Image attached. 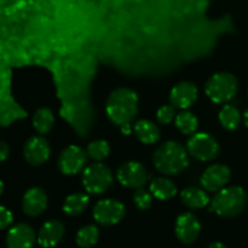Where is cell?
<instances>
[{"instance_id":"obj_31","label":"cell","mask_w":248,"mask_h":248,"mask_svg":"<svg viewBox=\"0 0 248 248\" xmlns=\"http://www.w3.org/2000/svg\"><path fill=\"white\" fill-rule=\"evenodd\" d=\"M244 120H245V124H246V126L248 127V109H246V111L244 113Z\"/></svg>"},{"instance_id":"obj_32","label":"cell","mask_w":248,"mask_h":248,"mask_svg":"<svg viewBox=\"0 0 248 248\" xmlns=\"http://www.w3.org/2000/svg\"><path fill=\"white\" fill-rule=\"evenodd\" d=\"M2 191H4V183H2L1 181H0V195L2 194Z\"/></svg>"},{"instance_id":"obj_28","label":"cell","mask_w":248,"mask_h":248,"mask_svg":"<svg viewBox=\"0 0 248 248\" xmlns=\"http://www.w3.org/2000/svg\"><path fill=\"white\" fill-rule=\"evenodd\" d=\"M12 222H14V216L11 211H9L4 206H0V230L6 229L12 224Z\"/></svg>"},{"instance_id":"obj_17","label":"cell","mask_w":248,"mask_h":248,"mask_svg":"<svg viewBox=\"0 0 248 248\" xmlns=\"http://www.w3.org/2000/svg\"><path fill=\"white\" fill-rule=\"evenodd\" d=\"M135 135L144 144H154L160 138V130L149 120H140L135 125Z\"/></svg>"},{"instance_id":"obj_13","label":"cell","mask_w":248,"mask_h":248,"mask_svg":"<svg viewBox=\"0 0 248 248\" xmlns=\"http://www.w3.org/2000/svg\"><path fill=\"white\" fill-rule=\"evenodd\" d=\"M35 244V232L28 224L15 225L6 236L7 248H33Z\"/></svg>"},{"instance_id":"obj_24","label":"cell","mask_w":248,"mask_h":248,"mask_svg":"<svg viewBox=\"0 0 248 248\" xmlns=\"http://www.w3.org/2000/svg\"><path fill=\"white\" fill-rule=\"evenodd\" d=\"M198 119L189 111H182L176 118V126L184 135H193L198 128Z\"/></svg>"},{"instance_id":"obj_1","label":"cell","mask_w":248,"mask_h":248,"mask_svg":"<svg viewBox=\"0 0 248 248\" xmlns=\"http://www.w3.org/2000/svg\"><path fill=\"white\" fill-rule=\"evenodd\" d=\"M138 111V97L130 89H118L109 96L107 114L115 125L120 127L130 125Z\"/></svg>"},{"instance_id":"obj_6","label":"cell","mask_w":248,"mask_h":248,"mask_svg":"<svg viewBox=\"0 0 248 248\" xmlns=\"http://www.w3.org/2000/svg\"><path fill=\"white\" fill-rule=\"evenodd\" d=\"M188 152L191 156L200 161H211L219 152V144L211 135L205 132L195 133L188 140Z\"/></svg>"},{"instance_id":"obj_19","label":"cell","mask_w":248,"mask_h":248,"mask_svg":"<svg viewBox=\"0 0 248 248\" xmlns=\"http://www.w3.org/2000/svg\"><path fill=\"white\" fill-rule=\"evenodd\" d=\"M150 191L159 200H170L177 194V188L170 179L155 178L150 183Z\"/></svg>"},{"instance_id":"obj_29","label":"cell","mask_w":248,"mask_h":248,"mask_svg":"<svg viewBox=\"0 0 248 248\" xmlns=\"http://www.w3.org/2000/svg\"><path fill=\"white\" fill-rule=\"evenodd\" d=\"M10 154V149H9V145L6 144L5 142L0 140V162L5 161L7 159Z\"/></svg>"},{"instance_id":"obj_11","label":"cell","mask_w":248,"mask_h":248,"mask_svg":"<svg viewBox=\"0 0 248 248\" xmlns=\"http://www.w3.org/2000/svg\"><path fill=\"white\" fill-rule=\"evenodd\" d=\"M232 172L225 165H212L201 176V186L208 191H219L230 181Z\"/></svg>"},{"instance_id":"obj_22","label":"cell","mask_w":248,"mask_h":248,"mask_svg":"<svg viewBox=\"0 0 248 248\" xmlns=\"http://www.w3.org/2000/svg\"><path fill=\"white\" fill-rule=\"evenodd\" d=\"M55 124L52 111L48 108H40L35 111L33 116V126L39 133L45 135L52 128Z\"/></svg>"},{"instance_id":"obj_18","label":"cell","mask_w":248,"mask_h":248,"mask_svg":"<svg viewBox=\"0 0 248 248\" xmlns=\"http://www.w3.org/2000/svg\"><path fill=\"white\" fill-rule=\"evenodd\" d=\"M182 202L190 208H201L211 202L206 191L199 188H186L181 194Z\"/></svg>"},{"instance_id":"obj_3","label":"cell","mask_w":248,"mask_h":248,"mask_svg":"<svg viewBox=\"0 0 248 248\" xmlns=\"http://www.w3.org/2000/svg\"><path fill=\"white\" fill-rule=\"evenodd\" d=\"M210 211L222 217H235L244 211L247 203V195L240 186L223 188L212 199Z\"/></svg>"},{"instance_id":"obj_7","label":"cell","mask_w":248,"mask_h":248,"mask_svg":"<svg viewBox=\"0 0 248 248\" xmlns=\"http://www.w3.org/2000/svg\"><path fill=\"white\" fill-rule=\"evenodd\" d=\"M124 216H125V206L120 201L113 199L99 201L93 208L94 219L102 225L118 224Z\"/></svg>"},{"instance_id":"obj_5","label":"cell","mask_w":248,"mask_h":248,"mask_svg":"<svg viewBox=\"0 0 248 248\" xmlns=\"http://www.w3.org/2000/svg\"><path fill=\"white\" fill-rule=\"evenodd\" d=\"M113 174L109 167L103 164H92L86 167L82 174V184L90 194H102L110 186Z\"/></svg>"},{"instance_id":"obj_27","label":"cell","mask_w":248,"mask_h":248,"mask_svg":"<svg viewBox=\"0 0 248 248\" xmlns=\"http://www.w3.org/2000/svg\"><path fill=\"white\" fill-rule=\"evenodd\" d=\"M176 115V111H174L173 106H164L157 110L156 113V119L160 124H170L174 119Z\"/></svg>"},{"instance_id":"obj_15","label":"cell","mask_w":248,"mask_h":248,"mask_svg":"<svg viewBox=\"0 0 248 248\" xmlns=\"http://www.w3.org/2000/svg\"><path fill=\"white\" fill-rule=\"evenodd\" d=\"M198 98V87L193 82L183 81L172 89L170 99L173 107L179 109H186Z\"/></svg>"},{"instance_id":"obj_10","label":"cell","mask_w":248,"mask_h":248,"mask_svg":"<svg viewBox=\"0 0 248 248\" xmlns=\"http://www.w3.org/2000/svg\"><path fill=\"white\" fill-rule=\"evenodd\" d=\"M50 145L47 140L39 136L29 138L23 148L24 159L33 166H40L45 164L50 157Z\"/></svg>"},{"instance_id":"obj_4","label":"cell","mask_w":248,"mask_h":248,"mask_svg":"<svg viewBox=\"0 0 248 248\" xmlns=\"http://www.w3.org/2000/svg\"><path fill=\"white\" fill-rule=\"evenodd\" d=\"M205 91L215 103H225L236 94L237 80L230 73H217L206 82Z\"/></svg>"},{"instance_id":"obj_12","label":"cell","mask_w":248,"mask_h":248,"mask_svg":"<svg viewBox=\"0 0 248 248\" xmlns=\"http://www.w3.org/2000/svg\"><path fill=\"white\" fill-rule=\"evenodd\" d=\"M201 224L193 213H183L177 218L176 235L183 244H193L200 235Z\"/></svg>"},{"instance_id":"obj_2","label":"cell","mask_w":248,"mask_h":248,"mask_svg":"<svg viewBox=\"0 0 248 248\" xmlns=\"http://www.w3.org/2000/svg\"><path fill=\"white\" fill-rule=\"evenodd\" d=\"M154 165L164 174H178L188 167V153L179 143L166 142L154 153Z\"/></svg>"},{"instance_id":"obj_20","label":"cell","mask_w":248,"mask_h":248,"mask_svg":"<svg viewBox=\"0 0 248 248\" xmlns=\"http://www.w3.org/2000/svg\"><path fill=\"white\" fill-rule=\"evenodd\" d=\"M89 196L85 194L78 193L69 195L63 203V211L69 216H78L84 212L89 205Z\"/></svg>"},{"instance_id":"obj_25","label":"cell","mask_w":248,"mask_h":248,"mask_svg":"<svg viewBox=\"0 0 248 248\" xmlns=\"http://www.w3.org/2000/svg\"><path fill=\"white\" fill-rule=\"evenodd\" d=\"M109 152H110V147L106 140H94L90 143L87 147V155L94 161H102L106 159L109 155Z\"/></svg>"},{"instance_id":"obj_26","label":"cell","mask_w":248,"mask_h":248,"mask_svg":"<svg viewBox=\"0 0 248 248\" xmlns=\"http://www.w3.org/2000/svg\"><path fill=\"white\" fill-rule=\"evenodd\" d=\"M133 201H135V205L137 206L138 210L145 211L152 206L153 199L150 193L145 191L144 189H138L133 196Z\"/></svg>"},{"instance_id":"obj_30","label":"cell","mask_w":248,"mask_h":248,"mask_svg":"<svg viewBox=\"0 0 248 248\" xmlns=\"http://www.w3.org/2000/svg\"><path fill=\"white\" fill-rule=\"evenodd\" d=\"M208 248H227L225 245H223L222 242H213V244H211Z\"/></svg>"},{"instance_id":"obj_21","label":"cell","mask_w":248,"mask_h":248,"mask_svg":"<svg viewBox=\"0 0 248 248\" xmlns=\"http://www.w3.org/2000/svg\"><path fill=\"white\" fill-rule=\"evenodd\" d=\"M219 121L223 127L229 131H234L241 124V114L236 107L228 104V106L223 107V109L220 110Z\"/></svg>"},{"instance_id":"obj_16","label":"cell","mask_w":248,"mask_h":248,"mask_svg":"<svg viewBox=\"0 0 248 248\" xmlns=\"http://www.w3.org/2000/svg\"><path fill=\"white\" fill-rule=\"evenodd\" d=\"M64 235V225L60 220H50L41 227L38 235V242L40 246L48 248L61 242Z\"/></svg>"},{"instance_id":"obj_23","label":"cell","mask_w":248,"mask_h":248,"mask_svg":"<svg viewBox=\"0 0 248 248\" xmlns=\"http://www.w3.org/2000/svg\"><path fill=\"white\" fill-rule=\"evenodd\" d=\"M99 232L94 225H87L81 228L77 234V244L81 248H90L97 244Z\"/></svg>"},{"instance_id":"obj_9","label":"cell","mask_w":248,"mask_h":248,"mask_svg":"<svg viewBox=\"0 0 248 248\" xmlns=\"http://www.w3.org/2000/svg\"><path fill=\"white\" fill-rule=\"evenodd\" d=\"M118 179L123 186L127 188L140 189L147 183V170L140 162H127L118 170Z\"/></svg>"},{"instance_id":"obj_14","label":"cell","mask_w":248,"mask_h":248,"mask_svg":"<svg viewBox=\"0 0 248 248\" xmlns=\"http://www.w3.org/2000/svg\"><path fill=\"white\" fill-rule=\"evenodd\" d=\"M47 207V196L41 188H31L24 194L22 200L23 212L29 217H38Z\"/></svg>"},{"instance_id":"obj_8","label":"cell","mask_w":248,"mask_h":248,"mask_svg":"<svg viewBox=\"0 0 248 248\" xmlns=\"http://www.w3.org/2000/svg\"><path fill=\"white\" fill-rule=\"evenodd\" d=\"M86 164V153L78 145H70L61 153L58 167L64 174H77Z\"/></svg>"}]
</instances>
